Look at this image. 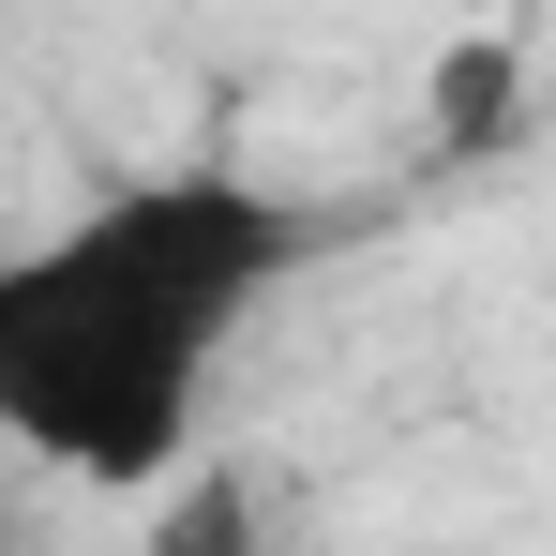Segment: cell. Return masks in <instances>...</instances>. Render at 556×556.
<instances>
[{
    "label": "cell",
    "mask_w": 556,
    "mask_h": 556,
    "mask_svg": "<svg viewBox=\"0 0 556 556\" xmlns=\"http://www.w3.org/2000/svg\"><path fill=\"white\" fill-rule=\"evenodd\" d=\"M301 271V211L226 166L91 195L0 271V437L61 481H166L241 316Z\"/></svg>",
    "instance_id": "1"
}]
</instances>
